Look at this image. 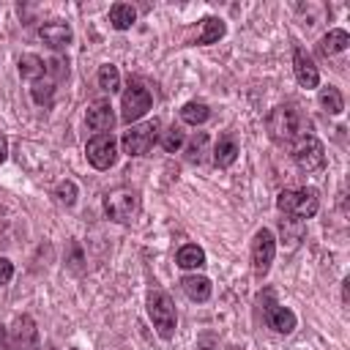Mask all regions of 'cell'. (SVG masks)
<instances>
[{
	"label": "cell",
	"mask_w": 350,
	"mask_h": 350,
	"mask_svg": "<svg viewBox=\"0 0 350 350\" xmlns=\"http://www.w3.org/2000/svg\"><path fill=\"white\" fill-rule=\"evenodd\" d=\"M85 156H88L90 167L109 170L115 164V159H118V142H115L112 131L109 134H93L88 139V145H85Z\"/></svg>",
	"instance_id": "9"
},
{
	"label": "cell",
	"mask_w": 350,
	"mask_h": 350,
	"mask_svg": "<svg viewBox=\"0 0 350 350\" xmlns=\"http://www.w3.org/2000/svg\"><path fill=\"white\" fill-rule=\"evenodd\" d=\"M293 161L298 164V170L304 172H317L325 167V148L317 137L306 134L301 139L293 142Z\"/></svg>",
	"instance_id": "6"
},
{
	"label": "cell",
	"mask_w": 350,
	"mask_h": 350,
	"mask_svg": "<svg viewBox=\"0 0 350 350\" xmlns=\"http://www.w3.org/2000/svg\"><path fill=\"white\" fill-rule=\"evenodd\" d=\"M347 44H350V36H347V30H342V27H334V30H328V33L320 38V55H325V57H331V55H339V52H345V49H347Z\"/></svg>",
	"instance_id": "17"
},
{
	"label": "cell",
	"mask_w": 350,
	"mask_h": 350,
	"mask_svg": "<svg viewBox=\"0 0 350 350\" xmlns=\"http://www.w3.org/2000/svg\"><path fill=\"white\" fill-rule=\"evenodd\" d=\"M55 197L63 202V205H74L77 202V183L74 180H60L55 186Z\"/></svg>",
	"instance_id": "28"
},
{
	"label": "cell",
	"mask_w": 350,
	"mask_h": 350,
	"mask_svg": "<svg viewBox=\"0 0 350 350\" xmlns=\"http://www.w3.org/2000/svg\"><path fill=\"white\" fill-rule=\"evenodd\" d=\"M44 74H46L44 57H38V55H33V52H27V55L19 57V77H22V79L36 82V79H41Z\"/></svg>",
	"instance_id": "18"
},
{
	"label": "cell",
	"mask_w": 350,
	"mask_h": 350,
	"mask_svg": "<svg viewBox=\"0 0 350 350\" xmlns=\"http://www.w3.org/2000/svg\"><path fill=\"white\" fill-rule=\"evenodd\" d=\"M85 123H88V129L96 131V134H109V129L115 126L112 104H109V101H93V104L88 107Z\"/></svg>",
	"instance_id": "11"
},
{
	"label": "cell",
	"mask_w": 350,
	"mask_h": 350,
	"mask_svg": "<svg viewBox=\"0 0 350 350\" xmlns=\"http://www.w3.org/2000/svg\"><path fill=\"white\" fill-rule=\"evenodd\" d=\"M175 262H178L180 268H186V271H191V268H202V265H205V252H202L197 243H186V246L178 249Z\"/></svg>",
	"instance_id": "20"
},
{
	"label": "cell",
	"mask_w": 350,
	"mask_h": 350,
	"mask_svg": "<svg viewBox=\"0 0 350 350\" xmlns=\"http://www.w3.org/2000/svg\"><path fill=\"white\" fill-rule=\"evenodd\" d=\"M180 290H183L191 301H208V298H211V279H208V276L189 273V276L180 279Z\"/></svg>",
	"instance_id": "16"
},
{
	"label": "cell",
	"mask_w": 350,
	"mask_h": 350,
	"mask_svg": "<svg viewBox=\"0 0 350 350\" xmlns=\"http://www.w3.org/2000/svg\"><path fill=\"white\" fill-rule=\"evenodd\" d=\"M134 22H137L134 5H129V3H115V5L109 8V25H112L115 30H129Z\"/></svg>",
	"instance_id": "19"
},
{
	"label": "cell",
	"mask_w": 350,
	"mask_h": 350,
	"mask_svg": "<svg viewBox=\"0 0 350 350\" xmlns=\"http://www.w3.org/2000/svg\"><path fill=\"white\" fill-rule=\"evenodd\" d=\"M30 96H33L36 104L49 107V104H52V96H55V82H52V79H44V77L36 79L33 88H30Z\"/></svg>",
	"instance_id": "26"
},
{
	"label": "cell",
	"mask_w": 350,
	"mask_h": 350,
	"mask_svg": "<svg viewBox=\"0 0 350 350\" xmlns=\"http://www.w3.org/2000/svg\"><path fill=\"white\" fill-rule=\"evenodd\" d=\"M150 104H153L150 90H148L139 79H131L129 88L123 90V98H120V120H123V123L139 120V118L150 109Z\"/></svg>",
	"instance_id": "5"
},
{
	"label": "cell",
	"mask_w": 350,
	"mask_h": 350,
	"mask_svg": "<svg viewBox=\"0 0 350 350\" xmlns=\"http://www.w3.org/2000/svg\"><path fill=\"white\" fill-rule=\"evenodd\" d=\"M180 118H183V123H189V126H200V123H205V120L211 118V109H208V104H202V101H189V104H183Z\"/></svg>",
	"instance_id": "23"
},
{
	"label": "cell",
	"mask_w": 350,
	"mask_h": 350,
	"mask_svg": "<svg viewBox=\"0 0 350 350\" xmlns=\"http://www.w3.org/2000/svg\"><path fill=\"white\" fill-rule=\"evenodd\" d=\"M5 156H8V139L0 134V164L5 161Z\"/></svg>",
	"instance_id": "30"
},
{
	"label": "cell",
	"mask_w": 350,
	"mask_h": 350,
	"mask_svg": "<svg viewBox=\"0 0 350 350\" xmlns=\"http://www.w3.org/2000/svg\"><path fill=\"white\" fill-rule=\"evenodd\" d=\"M276 208L284 213V216H290V219H295V221H304V219H312L317 211H320V197H317V189H287V191H282L279 197H276Z\"/></svg>",
	"instance_id": "2"
},
{
	"label": "cell",
	"mask_w": 350,
	"mask_h": 350,
	"mask_svg": "<svg viewBox=\"0 0 350 350\" xmlns=\"http://www.w3.org/2000/svg\"><path fill=\"white\" fill-rule=\"evenodd\" d=\"M205 153H208V134L200 131V134L191 137V142H189V148H186V161L202 164V161H205Z\"/></svg>",
	"instance_id": "25"
},
{
	"label": "cell",
	"mask_w": 350,
	"mask_h": 350,
	"mask_svg": "<svg viewBox=\"0 0 350 350\" xmlns=\"http://www.w3.org/2000/svg\"><path fill=\"white\" fill-rule=\"evenodd\" d=\"M293 71H295V79H298L301 88L312 90V88L320 85V71H317L312 55L306 49H301V46H295V52H293Z\"/></svg>",
	"instance_id": "10"
},
{
	"label": "cell",
	"mask_w": 350,
	"mask_h": 350,
	"mask_svg": "<svg viewBox=\"0 0 350 350\" xmlns=\"http://www.w3.org/2000/svg\"><path fill=\"white\" fill-rule=\"evenodd\" d=\"M8 345V334H5V325H0V350H5Z\"/></svg>",
	"instance_id": "31"
},
{
	"label": "cell",
	"mask_w": 350,
	"mask_h": 350,
	"mask_svg": "<svg viewBox=\"0 0 350 350\" xmlns=\"http://www.w3.org/2000/svg\"><path fill=\"white\" fill-rule=\"evenodd\" d=\"M159 120H145V123H137L131 126L129 131H123L120 137V145H123V153L126 156H145L156 142H159Z\"/></svg>",
	"instance_id": "4"
},
{
	"label": "cell",
	"mask_w": 350,
	"mask_h": 350,
	"mask_svg": "<svg viewBox=\"0 0 350 350\" xmlns=\"http://www.w3.org/2000/svg\"><path fill=\"white\" fill-rule=\"evenodd\" d=\"M224 22L219 19V16H208V19H202V30H200V36H197V44H213V41H219L221 36H224Z\"/></svg>",
	"instance_id": "22"
},
{
	"label": "cell",
	"mask_w": 350,
	"mask_h": 350,
	"mask_svg": "<svg viewBox=\"0 0 350 350\" xmlns=\"http://www.w3.org/2000/svg\"><path fill=\"white\" fill-rule=\"evenodd\" d=\"M38 38H41L49 49H63V46L71 44L74 33H71V27H68L66 22H44V25L38 27Z\"/></svg>",
	"instance_id": "13"
},
{
	"label": "cell",
	"mask_w": 350,
	"mask_h": 350,
	"mask_svg": "<svg viewBox=\"0 0 350 350\" xmlns=\"http://www.w3.org/2000/svg\"><path fill=\"white\" fill-rule=\"evenodd\" d=\"M235 159H238V142H235V137L232 134H221L219 142H216V148H213V164L219 170H227L230 164H235Z\"/></svg>",
	"instance_id": "15"
},
{
	"label": "cell",
	"mask_w": 350,
	"mask_h": 350,
	"mask_svg": "<svg viewBox=\"0 0 350 350\" xmlns=\"http://www.w3.org/2000/svg\"><path fill=\"white\" fill-rule=\"evenodd\" d=\"M265 323H268V328H273L276 334H290L298 320H295V314H293L287 306L271 304V306H265Z\"/></svg>",
	"instance_id": "14"
},
{
	"label": "cell",
	"mask_w": 350,
	"mask_h": 350,
	"mask_svg": "<svg viewBox=\"0 0 350 350\" xmlns=\"http://www.w3.org/2000/svg\"><path fill=\"white\" fill-rule=\"evenodd\" d=\"M96 79H98V88H101L104 93H118V90H120V71H118V66H112V63L98 66Z\"/></svg>",
	"instance_id": "21"
},
{
	"label": "cell",
	"mask_w": 350,
	"mask_h": 350,
	"mask_svg": "<svg viewBox=\"0 0 350 350\" xmlns=\"http://www.w3.org/2000/svg\"><path fill=\"white\" fill-rule=\"evenodd\" d=\"M38 342V328L33 323V317L22 314L14 320V328H11V345L14 350H33Z\"/></svg>",
	"instance_id": "12"
},
{
	"label": "cell",
	"mask_w": 350,
	"mask_h": 350,
	"mask_svg": "<svg viewBox=\"0 0 350 350\" xmlns=\"http://www.w3.org/2000/svg\"><path fill=\"white\" fill-rule=\"evenodd\" d=\"M148 314L153 320V328L161 339H172L175 334V304L164 290H150L148 295Z\"/></svg>",
	"instance_id": "3"
},
{
	"label": "cell",
	"mask_w": 350,
	"mask_h": 350,
	"mask_svg": "<svg viewBox=\"0 0 350 350\" xmlns=\"http://www.w3.org/2000/svg\"><path fill=\"white\" fill-rule=\"evenodd\" d=\"M137 211H139V197L131 189H118V191H112V194L104 197V213L112 221H118V224L131 221V216Z\"/></svg>",
	"instance_id": "8"
},
{
	"label": "cell",
	"mask_w": 350,
	"mask_h": 350,
	"mask_svg": "<svg viewBox=\"0 0 350 350\" xmlns=\"http://www.w3.org/2000/svg\"><path fill=\"white\" fill-rule=\"evenodd\" d=\"M276 257V238L271 230H257L252 238V271L257 279H262L271 271V262Z\"/></svg>",
	"instance_id": "7"
},
{
	"label": "cell",
	"mask_w": 350,
	"mask_h": 350,
	"mask_svg": "<svg viewBox=\"0 0 350 350\" xmlns=\"http://www.w3.org/2000/svg\"><path fill=\"white\" fill-rule=\"evenodd\" d=\"M320 107H323L325 112H331V115H339V112L345 109V98H342L339 88H334V85L323 88V90H320Z\"/></svg>",
	"instance_id": "24"
},
{
	"label": "cell",
	"mask_w": 350,
	"mask_h": 350,
	"mask_svg": "<svg viewBox=\"0 0 350 350\" xmlns=\"http://www.w3.org/2000/svg\"><path fill=\"white\" fill-rule=\"evenodd\" d=\"M159 142H161V148H164L167 153H175V150H180V148H183L186 134H183V129H180V126H170Z\"/></svg>",
	"instance_id": "27"
},
{
	"label": "cell",
	"mask_w": 350,
	"mask_h": 350,
	"mask_svg": "<svg viewBox=\"0 0 350 350\" xmlns=\"http://www.w3.org/2000/svg\"><path fill=\"white\" fill-rule=\"evenodd\" d=\"M265 129H268V137L273 142L290 145V142L309 134V120L304 118V112L295 104H282V107L271 109V115L265 120Z\"/></svg>",
	"instance_id": "1"
},
{
	"label": "cell",
	"mask_w": 350,
	"mask_h": 350,
	"mask_svg": "<svg viewBox=\"0 0 350 350\" xmlns=\"http://www.w3.org/2000/svg\"><path fill=\"white\" fill-rule=\"evenodd\" d=\"M11 276H14V262H11L8 257H0V287L8 284Z\"/></svg>",
	"instance_id": "29"
}]
</instances>
